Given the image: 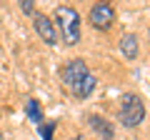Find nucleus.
<instances>
[{
	"instance_id": "obj_1",
	"label": "nucleus",
	"mask_w": 150,
	"mask_h": 140,
	"mask_svg": "<svg viewBox=\"0 0 150 140\" xmlns=\"http://www.w3.org/2000/svg\"><path fill=\"white\" fill-rule=\"evenodd\" d=\"M55 30L60 33V40L65 45H78L83 38V30H80V15L78 10L70 5H58L55 8Z\"/></svg>"
},
{
	"instance_id": "obj_2",
	"label": "nucleus",
	"mask_w": 150,
	"mask_h": 140,
	"mask_svg": "<svg viewBox=\"0 0 150 140\" xmlns=\"http://www.w3.org/2000/svg\"><path fill=\"white\" fill-rule=\"evenodd\" d=\"M118 118H120V125H125V128H138L145 120V103L138 93H125L120 98Z\"/></svg>"
},
{
	"instance_id": "obj_3",
	"label": "nucleus",
	"mask_w": 150,
	"mask_h": 140,
	"mask_svg": "<svg viewBox=\"0 0 150 140\" xmlns=\"http://www.w3.org/2000/svg\"><path fill=\"white\" fill-rule=\"evenodd\" d=\"M63 83H65V88H68L70 93H78V88L83 85V83L88 80V78L93 75L90 70H88V65H85V60H80V58H73V60H68L65 63V68H63Z\"/></svg>"
},
{
	"instance_id": "obj_4",
	"label": "nucleus",
	"mask_w": 150,
	"mask_h": 140,
	"mask_svg": "<svg viewBox=\"0 0 150 140\" xmlns=\"http://www.w3.org/2000/svg\"><path fill=\"white\" fill-rule=\"evenodd\" d=\"M88 23H90L95 30H110L112 23H115V8L108 3V0H98L95 5L90 8V13H88Z\"/></svg>"
},
{
	"instance_id": "obj_5",
	"label": "nucleus",
	"mask_w": 150,
	"mask_h": 140,
	"mask_svg": "<svg viewBox=\"0 0 150 140\" xmlns=\"http://www.w3.org/2000/svg\"><path fill=\"white\" fill-rule=\"evenodd\" d=\"M33 28H35V33L40 35V40H43L45 45H58V30H55V23L50 20L48 15L35 13V15H33Z\"/></svg>"
},
{
	"instance_id": "obj_6",
	"label": "nucleus",
	"mask_w": 150,
	"mask_h": 140,
	"mask_svg": "<svg viewBox=\"0 0 150 140\" xmlns=\"http://www.w3.org/2000/svg\"><path fill=\"white\" fill-rule=\"evenodd\" d=\"M138 50H140L138 35H135V33H125L123 38H120V53H123L128 60H135L138 58Z\"/></svg>"
},
{
	"instance_id": "obj_7",
	"label": "nucleus",
	"mask_w": 150,
	"mask_h": 140,
	"mask_svg": "<svg viewBox=\"0 0 150 140\" xmlns=\"http://www.w3.org/2000/svg\"><path fill=\"white\" fill-rule=\"evenodd\" d=\"M90 128L95 130V133L100 135L103 140H112V138H115V130H112V125L108 123L105 118H100V115H90Z\"/></svg>"
},
{
	"instance_id": "obj_8",
	"label": "nucleus",
	"mask_w": 150,
	"mask_h": 140,
	"mask_svg": "<svg viewBox=\"0 0 150 140\" xmlns=\"http://www.w3.org/2000/svg\"><path fill=\"white\" fill-rule=\"evenodd\" d=\"M18 5H20V13L35 15V0H18Z\"/></svg>"
},
{
	"instance_id": "obj_9",
	"label": "nucleus",
	"mask_w": 150,
	"mask_h": 140,
	"mask_svg": "<svg viewBox=\"0 0 150 140\" xmlns=\"http://www.w3.org/2000/svg\"><path fill=\"white\" fill-rule=\"evenodd\" d=\"M28 113H30V118L40 125V110H38V103L35 100H28Z\"/></svg>"
},
{
	"instance_id": "obj_10",
	"label": "nucleus",
	"mask_w": 150,
	"mask_h": 140,
	"mask_svg": "<svg viewBox=\"0 0 150 140\" xmlns=\"http://www.w3.org/2000/svg\"><path fill=\"white\" fill-rule=\"evenodd\" d=\"M38 130H40V133H43V138L45 140H53V130H55V123H50V125H38Z\"/></svg>"
},
{
	"instance_id": "obj_11",
	"label": "nucleus",
	"mask_w": 150,
	"mask_h": 140,
	"mask_svg": "<svg viewBox=\"0 0 150 140\" xmlns=\"http://www.w3.org/2000/svg\"><path fill=\"white\" fill-rule=\"evenodd\" d=\"M73 140H83V138H73Z\"/></svg>"
}]
</instances>
